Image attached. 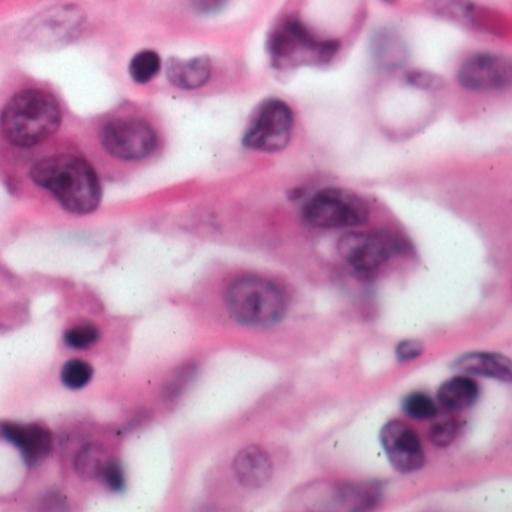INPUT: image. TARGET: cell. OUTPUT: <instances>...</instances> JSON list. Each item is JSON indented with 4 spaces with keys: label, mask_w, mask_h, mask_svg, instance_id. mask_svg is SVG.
<instances>
[{
    "label": "cell",
    "mask_w": 512,
    "mask_h": 512,
    "mask_svg": "<svg viewBox=\"0 0 512 512\" xmlns=\"http://www.w3.org/2000/svg\"><path fill=\"white\" fill-rule=\"evenodd\" d=\"M196 373V367L194 365H185L181 371H178L175 379L166 386V391H164V398L167 400H173V398L178 397L182 391H184L187 383H190L191 377Z\"/></svg>",
    "instance_id": "d4e9b609"
},
{
    "label": "cell",
    "mask_w": 512,
    "mask_h": 512,
    "mask_svg": "<svg viewBox=\"0 0 512 512\" xmlns=\"http://www.w3.org/2000/svg\"><path fill=\"white\" fill-rule=\"evenodd\" d=\"M337 41L322 40L299 20H286L268 41V52L274 67L280 70L328 64L338 52Z\"/></svg>",
    "instance_id": "277c9868"
},
{
    "label": "cell",
    "mask_w": 512,
    "mask_h": 512,
    "mask_svg": "<svg viewBox=\"0 0 512 512\" xmlns=\"http://www.w3.org/2000/svg\"><path fill=\"white\" fill-rule=\"evenodd\" d=\"M62 110L49 92L25 89L14 95L0 116V133L17 148H34L61 127Z\"/></svg>",
    "instance_id": "7a4b0ae2"
},
{
    "label": "cell",
    "mask_w": 512,
    "mask_h": 512,
    "mask_svg": "<svg viewBox=\"0 0 512 512\" xmlns=\"http://www.w3.org/2000/svg\"><path fill=\"white\" fill-rule=\"evenodd\" d=\"M98 338H100V331H98L97 326L91 325V323L68 329L64 335L65 344L76 350L92 346L95 341H98Z\"/></svg>",
    "instance_id": "7402d4cb"
},
{
    "label": "cell",
    "mask_w": 512,
    "mask_h": 512,
    "mask_svg": "<svg viewBox=\"0 0 512 512\" xmlns=\"http://www.w3.org/2000/svg\"><path fill=\"white\" fill-rule=\"evenodd\" d=\"M110 457L101 446H86L79 452L76 458V470L82 478L98 479L103 476L104 469L109 464Z\"/></svg>",
    "instance_id": "ac0fdd59"
},
{
    "label": "cell",
    "mask_w": 512,
    "mask_h": 512,
    "mask_svg": "<svg viewBox=\"0 0 512 512\" xmlns=\"http://www.w3.org/2000/svg\"><path fill=\"white\" fill-rule=\"evenodd\" d=\"M101 145L118 160L139 161L157 151L158 136L142 119H113L101 130Z\"/></svg>",
    "instance_id": "52a82bcc"
},
{
    "label": "cell",
    "mask_w": 512,
    "mask_h": 512,
    "mask_svg": "<svg viewBox=\"0 0 512 512\" xmlns=\"http://www.w3.org/2000/svg\"><path fill=\"white\" fill-rule=\"evenodd\" d=\"M233 470L242 485L259 488L272 478L274 466L265 449L259 446H248L236 455Z\"/></svg>",
    "instance_id": "7c38bea8"
},
{
    "label": "cell",
    "mask_w": 512,
    "mask_h": 512,
    "mask_svg": "<svg viewBox=\"0 0 512 512\" xmlns=\"http://www.w3.org/2000/svg\"><path fill=\"white\" fill-rule=\"evenodd\" d=\"M229 0H193L194 8L202 14H214L220 11Z\"/></svg>",
    "instance_id": "83f0119b"
},
{
    "label": "cell",
    "mask_w": 512,
    "mask_h": 512,
    "mask_svg": "<svg viewBox=\"0 0 512 512\" xmlns=\"http://www.w3.org/2000/svg\"><path fill=\"white\" fill-rule=\"evenodd\" d=\"M94 370L82 359H71L61 371V380L67 388L82 389L91 382Z\"/></svg>",
    "instance_id": "44dd1931"
},
{
    "label": "cell",
    "mask_w": 512,
    "mask_h": 512,
    "mask_svg": "<svg viewBox=\"0 0 512 512\" xmlns=\"http://www.w3.org/2000/svg\"><path fill=\"white\" fill-rule=\"evenodd\" d=\"M383 451L397 472L412 473L422 469L425 452L418 434L410 425L389 421L380 430Z\"/></svg>",
    "instance_id": "30bf717a"
},
{
    "label": "cell",
    "mask_w": 512,
    "mask_h": 512,
    "mask_svg": "<svg viewBox=\"0 0 512 512\" xmlns=\"http://www.w3.org/2000/svg\"><path fill=\"white\" fill-rule=\"evenodd\" d=\"M101 479H104L107 487L115 493H122L125 490V473L119 461L110 460Z\"/></svg>",
    "instance_id": "cb8c5ba5"
},
{
    "label": "cell",
    "mask_w": 512,
    "mask_h": 512,
    "mask_svg": "<svg viewBox=\"0 0 512 512\" xmlns=\"http://www.w3.org/2000/svg\"><path fill=\"white\" fill-rule=\"evenodd\" d=\"M31 178L50 191L71 214L88 215L101 203V184L94 167L76 155L43 158L32 166Z\"/></svg>",
    "instance_id": "6da1fadb"
},
{
    "label": "cell",
    "mask_w": 512,
    "mask_h": 512,
    "mask_svg": "<svg viewBox=\"0 0 512 512\" xmlns=\"http://www.w3.org/2000/svg\"><path fill=\"white\" fill-rule=\"evenodd\" d=\"M167 79L175 88L194 91L203 88L211 79L212 64L206 56L191 59H170L166 67Z\"/></svg>",
    "instance_id": "4fadbf2b"
},
{
    "label": "cell",
    "mask_w": 512,
    "mask_h": 512,
    "mask_svg": "<svg viewBox=\"0 0 512 512\" xmlns=\"http://www.w3.org/2000/svg\"><path fill=\"white\" fill-rule=\"evenodd\" d=\"M455 370L461 373L476 374V376L490 377L500 382H511V361L500 353L472 352L460 356L452 364Z\"/></svg>",
    "instance_id": "5bb4252c"
},
{
    "label": "cell",
    "mask_w": 512,
    "mask_h": 512,
    "mask_svg": "<svg viewBox=\"0 0 512 512\" xmlns=\"http://www.w3.org/2000/svg\"><path fill=\"white\" fill-rule=\"evenodd\" d=\"M409 83L413 86H418L422 89L439 88L442 85V80L439 77L431 76V74L425 73H413L409 74Z\"/></svg>",
    "instance_id": "4316f807"
},
{
    "label": "cell",
    "mask_w": 512,
    "mask_h": 512,
    "mask_svg": "<svg viewBox=\"0 0 512 512\" xmlns=\"http://www.w3.org/2000/svg\"><path fill=\"white\" fill-rule=\"evenodd\" d=\"M374 56L382 67L394 70L406 61V47L397 35L380 32L374 40Z\"/></svg>",
    "instance_id": "e0dca14e"
},
{
    "label": "cell",
    "mask_w": 512,
    "mask_h": 512,
    "mask_svg": "<svg viewBox=\"0 0 512 512\" xmlns=\"http://www.w3.org/2000/svg\"><path fill=\"white\" fill-rule=\"evenodd\" d=\"M403 412L416 421H430L437 415V404L424 392H412L404 397Z\"/></svg>",
    "instance_id": "ffe728a7"
},
{
    "label": "cell",
    "mask_w": 512,
    "mask_h": 512,
    "mask_svg": "<svg viewBox=\"0 0 512 512\" xmlns=\"http://www.w3.org/2000/svg\"><path fill=\"white\" fill-rule=\"evenodd\" d=\"M161 70V58L154 50L137 53L130 64V76L139 85H146L158 76Z\"/></svg>",
    "instance_id": "d6986e66"
},
{
    "label": "cell",
    "mask_w": 512,
    "mask_h": 512,
    "mask_svg": "<svg viewBox=\"0 0 512 512\" xmlns=\"http://www.w3.org/2000/svg\"><path fill=\"white\" fill-rule=\"evenodd\" d=\"M370 209L358 194L328 188L314 194L304 206L308 224L320 229H349L367 223Z\"/></svg>",
    "instance_id": "5b68a950"
},
{
    "label": "cell",
    "mask_w": 512,
    "mask_h": 512,
    "mask_svg": "<svg viewBox=\"0 0 512 512\" xmlns=\"http://www.w3.org/2000/svg\"><path fill=\"white\" fill-rule=\"evenodd\" d=\"M458 430H460V427H458L455 419H445V421L437 422L431 427L428 439L437 448H446L454 442Z\"/></svg>",
    "instance_id": "603a6c76"
},
{
    "label": "cell",
    "mask_w": 512,
    "mask_h": 512,
    "mask_svg": "<svg viewBox=\"0 0 512 512\" xmlns=\"http://www.w3.org/2000/svg\"><path fill=\"white\" fill-rule=\"evenodd\" d=\"M478 397V383L466 376H455L446 380L437 391V403L445 410L469 409Z\"/></svg>",
    "instance_id": "9a60e30c"
},
{
    "label": "cell",
    "mask_w": 512,
    "mask_h": 512,
    "mask_svg": "<svg viewBox=\"0 0 512 512\" xmlns=\"http://www.w3.org/2000/svg\"><path fill=\"white\" fill-rule=\"evenodd\" d=\"M293 112L286 101L269 98L260 104L250 127L245 131V148L257 152H280L289 145L293 133Z\"/></svg>",
    "instance_id": "8992f818"
},
{
    "label": "cell",
    "mask_w": 512,
    "mask_h": 512,
    "mask_svg": "<svg viewBox=\"0 0 512 512\" xmlns=\"http://www.w3.org/2000/svg\"><path fill=\"white\" fill-rule=\"evenodd\" d=\"M226 308L235 322L244 326H271L286 316L283 290L257 275L236 278L226 290Z\"/></svg>",
    "instance_id": "3957f363"
},
{
    "label": "cell",
    "mask_w": 512,
    "mask_h": 512,
    "mask_svg": "<svg viewBox=\"0 0 512 512\" xmlns=\"http://www.w3.org/2000/svg\"><path fill=\"white\" fill-rule=\"evenodd\" d=\"M424 353V344L419 340L401 341L395 349V356L400 362H412Z\"/></svg>",
    "instance_id": "484cf974"
},
{
    "label": "cell",
    "mask_w": 512,
    "mask_h": 512,
    "mask_svg": "<svg viewBox=\"0 0 512 512\" xmlns=\"http://www.w3.org/2000/svg\"><path fill=\"white\" fill-rule=\"evenodd\" d=\"M457 79L467 91H500L511 85V62L505 56L478 53L461 64Z\"/></svg>",
    "instance_id": "9c48e42d"
},
{
    "label": "cell",
    "mask_w": 512,
    "mask_h": 512,
    "mask_svg": "<svg viewBox=\"0 0 512 512\" xmlns=\"http://www.w3.org/2000/svg\"><path fill=\"white\" fill-rule=\"evenodd\" d=\"M0 433L22 451L23 460L29 467L40 463L52 452V433L43 425L7 422L0 428Z\"/></svg>",
    "instance_id": "8fae6325"
},
{
    "label": "cell",
    "mask_w": 512,
    "mask_h": 512,
    "mask_svg": "<svg viewBox=\"0 0 512 512\" xmlns=\"http://www.w3.org/2000/svg\"><path fill=\"white\" fill-rule=\"evenodd\" d=\"M430 11L440 17L463 23L467 26H478L481 28L488 20L487 13L481 8L469 4L466 0H430L428 4Z\"/></svg>",
    "instance_id": "2e32d148"
},
{
    "label": "cell",
    "mask_w": 512,
    "mask_h": 512,
    "mask_svg": "<svg viewBox=\"0 0 512 512\" xmlns=\"http://www.w3.org/2000/svg\"><path fill=\"white\" fill-rule=\"evenodd\" d=\"M401 251L403 242L389 233L350 232L338 241V253L359 272L376 271Z\"/></svg>",
    "instance_id": "ba28073f"
}]
</instances>
